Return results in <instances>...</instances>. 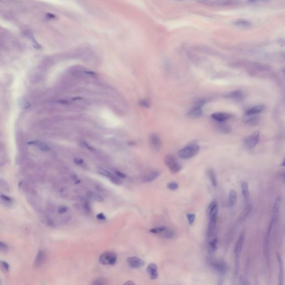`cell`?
<instances>
[{
	"label": "cell",
	"mask_w": 285,
	"mask_h": 285,
	"mask_svg": "<svg viewBox=\"0 0 285 285\" xmlns=\"http://www.w3.org/2000/svg\"><path fill=\"white\" fill-rule=\"evenodd\" d=\"M277 220L272 218L271 221L270 223L268 226V229L266 232L264 241V256L266 259H268L270 257V246H271V235L272 233L273 229L274 226Z\"/></svg>",
	"instance_id": "cell-2"
},
{
	"label": "cell",
	"mask_w": 285,
	"mask_h": 285,
	"mask_svg": "<svg viewBox=\"0 0 285 285\" xmlns=\"http://www.w3.org/2000/svg\"><path fill=\"white\" fill-rule=\"evenodd\" d=\"M233 25L238 27L249 28L252 26V22L246 20H237L233 22Z\"/></svg>",
	"instance_id": "cell-26"
},
{
	"label": "cell",
	"mask_w": 285,
	"mask_h": 285,
	"mask_svg": "<svg viewBox=\"0 0 285 285\" xmlns=\"http://www.w3.org/2000/svg\"><path fill=\"white\" fill-rule=\"evenodd\" d=\"M161 174L160 172L158 170H154L151 171L150 173L145 175L143 179V182L149 183L154 180L155 179L157 178Z\"/></svg>",
	"instance_id": "cell-22"
},
{
	"label": "cell",
	"mask_w": 285,
	"mask_h": 285,
	"mask_svg": "<svg viewBox=\"0 0 285 285\" xmlns=\"http://www.w3.org/2000/svg\"><path fill=\"white\" fill-rule=\"evenodd\" d=\"M115 173L116 175L118 177H119V178H125L126 177V175H125L123 173L120 172L119 170H116L115 172Z\"/></svg>",
	"instance_id": "cell-40"
},
{
	"label": "cell",
	"mask_w": 285,
	"mask_h": 285,
	"mask_svg": "<svg viewBox=\"0 0 285 285\" xmlns=\"http://www.w3.org/2000/svg\"><path fill=\"white\" fill-rule=\"evenodd\" d=\"M252 211V206L251 204H248L244 209L240 213L238 216V222L239 223H243L247 219V218L250 214Z\"/></svg>",
	"instance_id": "cell-17"
},
{
	"label": "cell",
	"mask_w": 285,
	"mask_h": 285,
	"mask_svg": "<svg viewBox=\"0 0 285 285\" xmlns=\"http://www.w3.org/2000/svg\"><path fill=\"white\" fill-rule=\"evenodd\" d=\"M147 272L148 273L151 280H156L158 277V266L155 264H149L147 268Z\"/></svg>",
	"instance_id": "cell-18"
},
{
	"label": "cell",
	"mask_w": 285,
	"mask_h": 285,
	"mask_svg": "<svg viewBox=\"0 0 285 285\" xmlns=\"http://www.w3.org/2000/svg\"><path fill=\"white\" fill-rule=\"evenodd\" d=\"M94 200H96L97 202H102L104 200V198L102 197V196L100 194H96V193H93V195H92V197Z\"/></svg>",
	"instance_id": "cell-36"
},
{
	"label": "cell",
	"mask_w": 285,
	"mask_h": 285,
	"mask_svg": "<svg viewBox=\"0 0 285 285\" xmlns=\"http://www.w3.org/2000/svg\"><path fill=\"white\" fill-rule=\"evenodd\" d=\"M0 285H1V281H0Z\"/></svg>",
	"instance_id": "cell-47"
},
{
	"label": "cell",
	"mask_w": 285,
	"mask_h": 285,
	"mask_svg": "<svg viewBox=\"0 0 285 285\" xmlns=\"http://www.w3.org/2000/svg\"><path fill=\"white\" fill-rule=\"evenodd\" d=\"M237 193L234 190H231L229 194V199H228V204L230 207L234 206L237 203Z\"/></svg>",
	"instance_id": "cell-28"
},
{
	"label": "cell",
	"mask_w": 285,
	"mask_h": 285,
	"mask_svg": "<svg viewBox=\"0 0 285 285\" xmlns=\"http://www.w3.org/2000/svg\"><path fill=\"white\" fill-rule=\"evenodd\" d=\"M0 264H1V266L4 268V270L6 271H9L10 270V265H9L8 263H7L5 261H0Z\"/></svg>",
	"instance_id": "cell-38"
},
{
	"label": "cell",
	"mask_w": 285,
	"mask_h": 285,
	"mask_svg": "<svg viewBox=\"0 0 285 285\" xmlns=\"http://www.w3.org/2000/svg\"><path fill=\"white\" fill-rule=\"evenodd\" d=\"M83 145H84L86 148L89 149L90 150H91L92 152H94L95 150V149H94L92 146L90 145L88 143H87L86 142H83Z\"/></svg>",
	"instance_id": "cell-43"
},
{
	"label": "cell",
	"mask_w": 285,
	"mask_h": 285,
	"mask_svg": "<svg viewBox=\"0 0 285 285\" xmlns=\"http://www.w3.org/2000/svg\"><path fill=\"white\" fill-rule=\"evenodd\" d=\"M200 3H203L204 4H208V5H214V6H232L233 4H236V2L234 1H200Z\"/></svg>",
	"instance_id": "cell-20"
},
{
	"label": "cell",
	"mask_w": 285,
	"mask_h": 285,
	"mask_svg": "<svg viewBox=\"0 0 285 285\" xmlns=\"http://www.w3.org/2000/svg\"><path fill=\"white\" fill-rule=\"evenodd\" d=\"M218 211L216 209H213L210 213H209V221L208 227L207 230V237L208 239H211L213 237V234L214 233L216 223L217 221V215Z\"/></svg>",
	"instance_id": "cell-7"
},
{
	"label": "cell",
	"mask_w": 285,
	"mask_h": 285,
	"mask_svg": "<svg viewBox=\"0 0 285 285\" xmlns=\"http://www.w3.org/2000/svg\"><path fill=\"white\" fill-rule=\"evenodd\" d=\"M231 116H232L230 114L223 112H217L213 113L211 115L212 118L218 122H225L226 120L230 119Z\"/></svg>",
	"instance_id": "cell-15"
},
{
	"label": "cell",
	"mask_w": 285,
	"mask_h": 285,
	"mask_svg": "<svg viewBox=\"0 0 285 285\" xmlns=\"http://www.w3.org/2000/svg\"><path fill=\"white\" fill-rule=\"evenodd\" d=\"M72 179H74V180L75 184H78V183H79L80 182V180L78 178V177H77V175H72Z\"/></svg>",
	"instance_id": "cell-44"
},
{
	"label": "cell",
	"mask_w": 285,
	"mask_h": 285,
	"mask_svg": "<svg viewBox=\"0 0 285 285\" xmlns=\"http://www.w3.org/2000/svg\"><path fill=\"white\" fill-rule=\"evenodd\" d=\"M45 258H46V254L45 251L43 250H40L38 252L37 255L35 259V266L36 267L41 266L43 264Z\"/></svg>",
	"instance_id": "cell-21"
},
{
	"label": "cell",
	"mask_w": 285,
	"mask_h": 285,
	"mask_svg": "<svg viewBox=\"0 0 285 285\" xmlns=\"http://www.w3.org/2000/svg\"><path fill=\"white\" fill-rule=\"evenodd\" d=\"M117 261V255L114 252L107 251L99 257V262L103 265H114Z\"/></svg>",
	"instance_id": "cell-6"
},
{
	"label": "cell",
	"mask_w": 285,
	"mask_h": 285,
	"mask_svg": "<svg viewBox=\"0 0 285 285\" xmlns=\"http://www.w3.org/2000/svg\"><path fill=\"white\" fill-rule=\"evenodd\" d=\"M207 175L212 186L213 187H216L217 185V180L214 170L212 168H209L207 171Z\"/></svg>",
	"instance_id": "cell-27"
},
{
	"label": "cell",
	"mask_w": 285,
	"mask_h": 285,
	"mask_svg": "<svg viewBox=\"0 0 285 285\" xmlns=\"http://www.w3.org/2000/svg\"><path fill=\"white\" fill-rule=\"evenodd\" d=\"M84 207L85 208V210L86 211H88V212H90L91 211V208H90V204L88 203H86L84 205Z\"/></svg>",
	"instance_id": "cell-45"
},
{
	"label": "cell",
	"mask_w": 285,
	"mask_h": 285,
	"mask_svg": "<svg viewBox=\"0 0 285 285\" xmlns=\"http://www.w3.org/2000/svg\"><path fill=\"white\" fill-rule=\"evenodd\" d=\"M186 216H187V218L189 224L191 225L195 220V217H196L195 214H192V213H188Z\"/></svg>",
	"instance_id": "cell-34"
},
{
	"label": "cell",
	"mask_w": 285,
	"mask_h": 285,
	"mask_svg": "<svg viewBox=\"0 0 285 285\" xmlns=\"http://www.w3.org/2000/svg\"><path fill=\"white\" fill-rule=\"evenodd\" d=\"M164 163L172 174H176L180 172L182 166L172 155L168 154L164 157Z\"/></svg>",
	"instance_id": "cell-4"
},
{
	"label": "cell",
	"mask_w": 285,
	"mask_h": 285,
	"mask_svg": "<svg viewBox=\"0 0 285 285\" xmlns=\"http://www.w3.org/2000/svg\"><path fill=\"white\" fill-rule=\"evenodd\" d=\"M149 232L154 234H158L162 237L166 239H172L175 236V232L173 230L164 226L153 228L150 230Z\"/></svg>",
	"instance_id": "cell-5"
},
{
	"label": "cell",
	"mask_w": 285,
	"mask_h": 285,
	"mask_svg": "<svg viewBox=\"0 0 285 285\" xmlns=\"http://www.w3.org/2000/svg\"><path fill=\"white\" fill-rule=\"evenodd\" d=\"M96 218H98L99 220H101V221H104V220L106 219L105 216L102 213H100L98 214L97 216H96Z\"/></svg>",
	"instance_id": "cell-42"
},
{
	"label": "cell",
	"mask_w": 285,
	"mask_h": 285,
	"mask_svg": "<svg viewBox=\"0 0 285 285\" xmlns=\"http://www.w3.org/2000/svg\"><path fill=\"white\" fill-rule=\"evenodd\" d=\"M68 210V207L65 205H62L60 206L59 209H58V212L60 214H63V213H65Z\"/></svg>",
	"instance_id": "cell-39"
},
{
	"label": "cell",
	"mask_w": 285,
	"mask_h": 285,
	"mask_svg": "<svg viewBox=\"0 0 285 285\" xmlns=\"http://www.w3.org/2000/svg\"><path fill=\"white\" fill-rule=\"evenodd\" d=\"M241 188L243 200L245 203H248L250 198V192L248 184L246 182H242L241 183Z\"/></svg>",
	"instance_id": "cell-24"
},
{
	"label": "cell",
	"mask_w": 285,
	"mask_h": 285,
	"mask_svg": "<svg viewBox=\"0 0 285 285\" xmlns=\"http://www.w3.org/2000/svg\"><path fill=\"white\" fill-rule=\"evenodd\" d=\"M277 260L278 262V285H284V264L281 258V256L278 253L277 255Z\"/></svg>",
	"instance_id": "cell-16"
},
{
	"label": "cell",
	"mask_w": 285,
	"mask_h": 285,
	"mask_svg": "<svg viewBox=\"0 0 285 285\" xmlns=\"http://www.w3.org/2000/svg\"><path fill=\"white\" fill-rule=\"evenodd\" d=\"M123 285H136V284L133 281L130 280L125 282Z\"/></svg>",
	"instance_id": "cell-46"
},
{
	"label": "cell",
	"mask_w": 285,
	"mask_h": 285,
	"mask_svg": "<svg viewBox=\"0 0 285 285\" xmlns=\"http://www.w3.org/2000/svg\"><path fill=\"white\" fill-rule=\"evenodd\" d=\"M109 178L110 179L111 182L116 185H120L122 184V181L117 177H114L113 175L111 176L110 177H109Z\"/></svg>",
	"instance_id": "cell-35"
},
{
	"label": "cell",
	"mask_w": 285,
	"mask_h": 285,
	"mask_svg": "<svg viewBox=\"0 0 285 285\" xmlns=\"http://www.w3.org/2000/svg\"><path fill=\"white\" fill-rule=\"evenodd\" d=\"M167 187L171 191H175L178 189L179 184L175 182H170L168 183Z\"/></svg>",
	"instance_id": "cell-31"
},
{
	"label": "cell",
	"mask_w": 285,
	"mask_h": 285,
	"mask_svg": "<svg viewBox=\"0 0 285 285\" xmlns=\"http://www.w3.org/2000/svg\"><path fill=\"white\" fill-rule=\"evenodd\" d=\"M91 285H105L104 280L102 278H98L92 281Z\"/></svg>",
	"instance_id": "cell-32"
},
{
	"label": "cell",
	"mask_w": 285,
	"mask_h": 285,
	"mask_svg": "<svg viewBox=\"0 0 285 285\" xmlns=\"http://www.w3.org/2000/svg\"><path fill=\"white\" fill-rule=\"evenodd\" d=\"M74 161L75 162V163L77 164V165H79V166H80V165H82L83 163H84V161L83 159H82L81 158H75Z\"/></svg>",
	"instance_id": "cell-41"
},
{
	"label": "cell",
	"mask_w": 285,
	"mask_h": 285,
	"mask_svg": "<svg viewBox=\"0 0 285 285\" xmlns=\"http://www.w3.org/2000/svg\"><path fill=\"white\" fill-rule=\"evenodd\" d=\"M243 122L248 125L255 126L259 123L260 118L257 115H246Z\"/></svg>",
	"instance_id": "cell-19"
},
{
	"label": "cell",
	"mask_w": 285,
	"mask_h": 285,
	"mask_svg": "<svg viewBox=\"0 0 285 285\" xmlns=\"http://www.w3.org/2000/svg\"><path fill=\"white\" fill-rule=\"evenodd\" d=\"M207 102L206 99H200L196 102L194 107L191 108V110L189 111L187 115L191 118H198L203 114L202 108Z\"/></svg>",
	"instance_id": "cell-8"
},
{
	"label": "cell",
	"mask_w": 285,
	"mask_h": 285,
	"mask_svg": "<svg viewBox=\"0 0 285 285\" xmlns=\"http://www.w3.org/2000/svg\"><path fill=\"white\" fill-rule=\"evenodd\" d=\"M151 145L155 150H159L162 147V141L159 135L156 133L152 134L150 136Z\"/></svg>",
	"instance_id": "cell-13"
},
{
	"label": "cell",
	"mask_w": 285,
	"mask_h": 285,
	"mask_svg": "<svg viewBox=\"0 0 285 285\" xmlns=\"http://www.w3.org/2000/svg\"><path fill=\"white\" fill-rule=\"evenodd\" d=\"M260 139V133L259 131L253 133L251 135L246 137L244 140V144L247 149H254L258 143Z\"/></svg>",
	"instance_id": "cell-9"
},
{
	"label": "cell",
	"mask_w": 285,
	"mask_h": 285,
	"mask_svg": "<svg viewBox=\"0 0 285 285\" xmlns=\"http://www.w3.org/2000/svg\"><path fill=\"white\" fill-rule=\"evenodd\" d=\"M223 96L226 99H233L236 100H240L242 99L244 94L241 90H234L227 92L223 95Z\"/></svg>",
	"instance_id": "cell-12"
},
{
	"label": "cell",
	"mask_w": 285,
	"mask_h": 285,
	"mask_svg": "<svg viewBox=\"0 0 285 285\" xmlns=\"http://www.w3.org/2000/svg\"><path fill=\"white\" fill-rule=\"evenodd\" d=\"M217 238H214L211 240L209 242L208 252L210 254L214 253L217 249Z\"/></svg>",
	"instance_id": "cell-29"
},
{
	"label": "cell",
	"mask_w": 285,
	"mask_h": 285,
	"mask_svg": "<svg viewBox=\"0 0 285 285\" xmlns=\"http://www.w3.org/2000/svg\"><path fill=\"white\" fill-rule=\"evenodd\" d=\"M9 248L7 244L6 243L0 241V251L4 252L7 251Z\"/></svg>",
	"instance_id": "cell-37"
},
{
	"label": "cell",
	"mask_w": 285,
	"mask_h": 285,
	"mask_svg": "<svg viewBox=\"0 0 285 285\" xmlns=\"http://www.w3.org/2000/svg\"><path fill=\"white\" fill-rule=\"evenodd\" d=\"M245 239V234L243 232L238 238L237 242L234 248V258H235V273L238 274L239 267V258L241 252L242 251L243 246Z\"/></svg>",
	"instance_id": "cell-3"
},
{
	"label": "cell",
	"mask_w": 285,
	"mask_h": 285,
	"mask_svg": "<svg viewBox=\"0 0 285 285\" xmlns=\"http://www.w3.org/2000/svg\"><path fill=\"white\" fill-rule=\"evenodd\" d=\"M200 147L194 143H191L179 150L178 155L183 159H189L194 157L199 152Z\"/></svg>",
	"instance_id": "cell-1"
},
{
	"label": "cell",
	"mask_w": 285,
	"mask_h": 285,
	"mask_svg": "<svg viewBox=\"0 0 285 285\" xmlns=\"http://www.w3.org/2000/svg\"><path fill=\"white\" fill-rule=\"evenodd\" d=\"M265 107L263 105H256L248 109L246 112V115H256L264 110Z\"/></svg>",
	"instance_id": "cell-23"
},
{
	"label": "cell",
	"mask_w": 285,
	"mask_h": 285,
	"mask_svg": "<svg viewBox=\"0 0 285 285\" xmlns=\"http://www.w3.org/2000/svg\"><path fill=\"white\" fill-rule=\"evenodd\" d=\"M211 266L213 270L216 271L217 272L219 273V274L223 275L227 271V265L226 263L222 261H214L210 263Z\"/></svg>",
	"instance_id": "cell-10"
},
{
	"label": "cell",
	"mask_w": 285,
	"mask_h": 285,
	"mask_svg": "<svg viewBox=\"0 0 285 285\" xmlns=\"http://www.w3.org/2000/svg\"><path fill=\"white\" fill-rule=\"evenodd\" d=\"M38 148L44 152H46L50 149V147L49 146V145L44 142L40 143L38 144Z\"/></svg>",
	"instance_id": "cell-30"
},
{
	"label": "cell",
	"mask_w": 285,
	"mask_h": 285,
	"mask_svg": "<svg viewBox=\"0 0 285 285\" xmlns=\"http://www.w3.org/2000/svg\"><path fill=\"white\" fill-rule=\"evenodd\" d=\"M98 172L100 175H102L104 176H105V177H109V178L112 175L109 172H108V170H105L104 169H102V168H99V170H98Z\"/></svg>",
	"instance_id": "cell-33"
},
{
	"label": "cell",
	"mask_w": 285,
	"mask_h": 285,
	"mask_svg": "<svg viewBox=\"0 0 285 285\" xmlns=\"http://www.w3.org/2000/svg\"><path fill=\"white\" fill-rule=\"evenodd\" d=\"M128 265L132 268H141L145 264L144 261L138 257H130L127 258Z\"/></svg>",
	"instance_id": "cell-11"
},
{
	"label": "cell",
	"mask_w": 285,
	"mask_h": 285,
	"mask_svg": "<svg viewBox=\"0 0 285 285\" xmlns=\"http://www.w3.org/2000/svg\"><path fill=\"white\" fill-rule=\"evenodd\" d=\"M217 128L219 132L224 134H228L232 131V128L228 124L225 122H218Z\"/></svg>",
	"instance_id": "cell-25"
},
{
	"label": "cell",
	"mask_w": 285,
	"mask_h": 285,
	"mask_svg": "<svg viewBox=\"0 0 285 285\" xmlns=\"http://www.w3.org/2000/svg\"><path fill=\"white\" fill-rule=\"evenodd\" d=\"M281 198L280 197H277L275 199L274 204L273 205L272 216L273 219L278 220V216L280 214V211L281 208Z\"/></svg>",
	"instance_id": "cell-14"
}]
</instances>
